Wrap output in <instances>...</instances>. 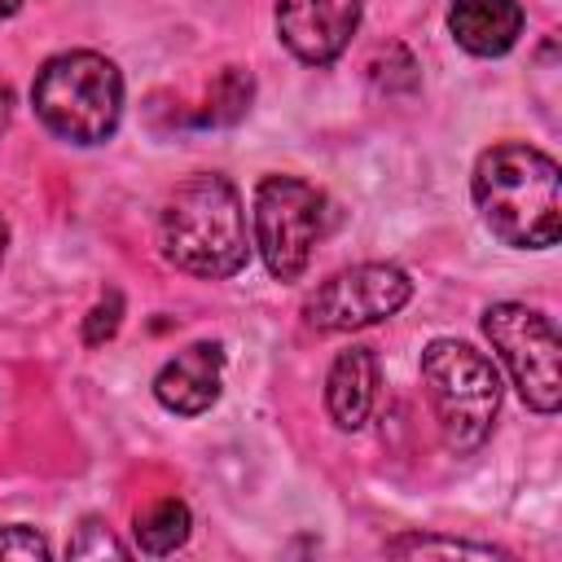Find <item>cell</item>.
<instances>
[{
	"label": "cell",
	"mask_w": 562,
	"mask_h": 562,
	"mask_svg": "<svg viewBox=\"0 0 562 562\" xmlns=\"http://www.w3.org/2000/svg\"><path fill=\"white\" fill-rule=\"evenodd\" d=\"M31 105L53 136L70 145H101L114 136L123 114V75L101 53H57L35 70Z\"/></svg>",
	"instance_id": "3"
},
{
	"label": "cell",
	"mask_w": 562,
	"mask_h": 562,
	"mask_svg": "<svg viewBox=\"0 0 562 562\" xmlns=\"http://www.w3.org/2000/svg\"><path fill=\"white\" fill-rule=\"evenodd\" d=\"M250 92H255L250 75H246V70H237V66H228V70L211 83V97H206V110H202V119H198V123H215V127L237 123V119L250 110Z\"/></svg>",
	"instance_id": "14"
},
{
	"label": "cell",
	"mask_w": 562,
	"mask_h": 562,
	"mask_svg": "<svg viewBox=\"0 0 562 562\" xmlns=\"http://www.w3.org/2000/svg\"><path fill=\"white\" fill-rule=\"evenodd\" d=\"M162 259L193 277H233L250 259L246 211L224 176H189L158 215Z\"/></svg>",
	"instance_id": "2"
},
{
	"label": "cell",
	"mask_w": 562,
	"mask_h": 562,
	"mask_svg": "<svg viewBox=\"0 0 562 562\" xmlns=\"http://www.w3.org/2000/svg\"><path fill=\"white\" fill-rule=\"evenodd\" d=\"M378 400V360L369 347H347L334 356L325 378V408L338 430H356L369 422Z\"/></svg>",
	"instance_id": "11"
},
{
	"label": "cell",
	"mask_w": 562,
	"mask_h": 562,
	"mask_svg": "<svg viewBox=\"0 0 562 562\" xmlns=\"http://www.w3.org/2000/svg\"><path fill=\"white\" fill-rule=\"evenodd\" d=\"M329 233V198L294 176H263L255 189V246L277 281L307 272L316 241Z\"/></svg>",
	"instance_id": "5"
},
{
	"label": "cell",
	"mask_w": 562,
	"mask_h": 562,
	"mask_svg": "<svg viewBox=\"0 0 562 562\" xmlns=\"http://www.w3.org/2000/svg\"><path fill=\"white\" fill-rule=\"evenodd\" d=\"M220 378H224V347L220 342H189L184 351H176L158 369L154 395L162 408H171L180 417H198L220 400Z\"/></svg>",
	"instance_id": "9"
},
{
	"label": "cell",
	"mask_w": 562,
	"mask_h": 562,
	"mask_svg": "<svg viewBox=\"0 0 562 562\" xmlns=\"http://www.w3.org/2000/svg\"><path fill=\"white\" fill-rule=\"evenodd\" d=\"M448 31L465 53L501 57L522 35V4L518 0H452Z\"/></svg>",
	"instance_id": "10"
},
{
	"label": "cell",
	"mask_w": 562,
	"mask_h": 562,
	"mask_svg": "<svg viewBox=\"0 0 562 562\" xmlns=\"http://www.w3.org/2000/svg\"><path fill=\"white\" fill-rule=\"evenodd\" d=\"M483 334L505 360L518 395L536 413H558L562 404V342L544 312L527 303H492L483 312Z\"/></svg>",
	"instance_id": "6"
},
{
	"label": "cell",
	"mask_w": 562,
	"mask_h": 562,
	"mask_svg": "<svg viewBox=\"0 0 562 562\" xmlns=\"http://www.w3.org/2000/svg\"><path fill=\"white\" fill-rule=\"evenodd\" d=\"M422 382L426 400L435 408V426L443 435V448L465 457L483 448L492 435V422L501 413V378L496 364L457 338H435L422 351Z\"/></svg>",
	"instance_id": "4"
},
{
	"label": "cell",
	"mask_w": 562,
	"mask_h": 562,
	"mask_svg": "<svg viewBox=\"0 0 562 562\" xmlns=\"http://www.w3.org/2000/svg\"><path fill=\"white\" fill-rule=\"evenodd\" d=\"M360 13L364 0H277V35L299 61L329 66L351 44Z\"/></svg>",
	"instance_id": "8"
},
{
	"label": "cell",
	"mask_w": 562,
	"mask_h": 562,
	"mask_svg": "<svg viewBox=\"0 0 562 562\" xmlns=\"http://www.w3.org/2000/svg\"><path fill=\"white\" fill-rule=\"evenodd\" d=\"M53 549H48V540L35 531V527H26V522H9V527H0V558H22V562H44Z\"/></svg>",
	"instance_id": "15"
},
{
	"label": "cell",
	"mask_w": 562,
	"mask_h": 562,
	"mask_svg": "<svg viewBox=\"0 0 562 562\" xmlns=\"http://www.w3.org/2000/svg\"><path fill=\"white\" fill-rule=\"evenodd\" d=\"M408 299H413V281L404 268L356 263V268H342L329 281H321L307 294L303 316H307V325H316L325 334H347V329H364V325L395 316Z\"/></svg>",
	"instance_id": "7"
},
{
	"label": "cell",
	"mask_w": 562,
	"mask_h": 562,
	"mask_svg": "<svg viewBox=\"0 0 562 562\" xmlns=\"http://www.w3.org/2000/svg\"><path fill=\"white\" fill-rule=\"evenodd\" d=\"M119 321H123V299L110 290L88 316H83V342L88 347H101V342H110L114 334H119Z\"/></svg>",
	"instance_id": "16"
},
{
	"label": "cell",
	"mask_w": 562,
	"mask_h": 562,
	"mask_svg": "<svg viewBox=\"0 0 562 562\" xmlns=\"http://www.w3.org/2000/svg\"><path fill=\"white\" fill-rule=\"evenodd\" d=\"M479 220L492 237L518 250H544L562 233V171L522 140H505L479 154L470 180Z\"/></svg>",
	"instance_id": "1"
},
{
	"label": "cell",
	"mask_w": 562,
	"mask_h": 562,
	"mask_svg": "<svg viewBox=\"0 0 562 562\" xmlns=\"http://www.w3.org/2000/svg\"><path fill=\"white\" fill-rule=\"evenodd\" d=\"M386 553L391 558H509L505 549L496 544H474V540H448V536H395L386 540Z\"/></svg>",
	"instance_id": "13"
},
{
	"label": "cell",
	"mask_w": 562,
	"mask_h": 562,
	"mask_svg": "<svg viewBox=\"0 0 562 562\" xmlns=\"http://www.w3.org/2000/svg\"><path fill=\"white\" fill-rule=\"evenodd\" d=\"M9 119H13V92H9V83L0 79V132L9 127Z\"/></svg>",
	"instance_id": "18"
},
{
	"label": "cell",
	"mask_w": 562,
	"mask_h": 562,
	"mask_svg": "<svg viewBox=\"0 0 562 562\" xmlns=\"http://www.w3.org/2000/svg\"><path fill=\"white\" fill-rule=\"evenodd\" d=\"M189 527H193L189 505L176 501V496H162V501H154L149 509L136 514L132 536H136V549H140V553L167 558V553H176V549L189 540Z\"/></svg>",
	"instance_id": "12"
},
{
	"label": "cell",
	"mask_w": 562,
	"mask_h": 562,
	"mask_svg": "<svg viewBox=\"0 0 562 562\" xmlns=\"http://www.w3.org/2000/svg\"><path fill=\"white\" fill-rule=\"evenodd\" d=\"M18 9H22V0H0V22H4V18H13Z\"/></svg>",
	"instance_id": "19"
},
{
	"label": "cell",
	"mask_w": 562,
	"mask_h": 562,
	"mask_svg": "<svg viewBox=\"0 0 562 562\" xmlns=\"http://www.w3.org/2000/svg\"><path fill=\"white\" fill-rule=\"evenodd\" d=\"M105 553H110V558H127V549H123L101 522H83L79 536L70 540V558H105Z\"/></svg>",
	"instance_id": "17"
}]
</instances>
